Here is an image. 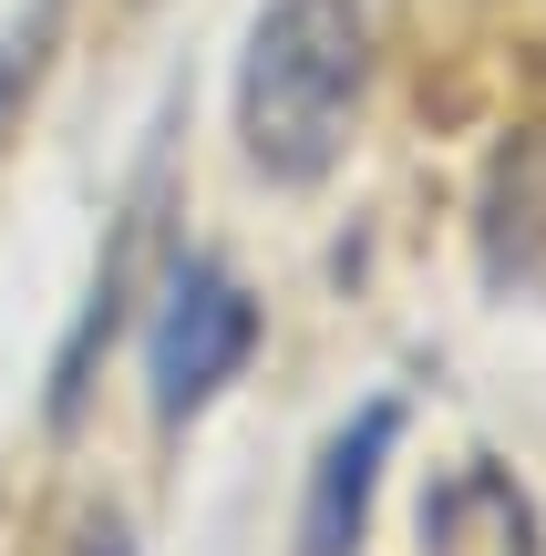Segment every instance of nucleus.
Returning <instances> with one entry per match:
<instances>
[{"mask_svg": "<svg viewBox=\"0 0 546 556\" xmlns=\"http://www.w3.org/2000/svg\"><path fill=\"white\" fill-rule=\"evenodd\" d=\"M258 351V299L227 258H176L155 299V330H144V402L155 422H186L227 392Z\"/></svg>", "mask_w": 546, "mask_h": 556, "instance_id": "obj_2", "label": "nucleus"}, {"mask_svg": "<svg viewBox=\"0 0 546 556\" xmlns=\"http://www.w3.org/2000/svg\"><path fill=\"white\" fill-rule=\"evenodd\" d=\"M423 556H546L536 505L516 495L506 464H454L423 495Z\"/></svg>", "mask_w": 546, "mask_h": 556, "instance_id": "obj_5", "label": "nucleus"}, {"mask_svg": "<svg viewBox=\"0 0 546 556\" xmlns=\"http://www.w3.org/2000/svg\"><path fill=\"white\" fill-rule=\"evenodd\" d=\"M52 31H62V0H31V11L11 21V41H0V135H11V114L31 103L41 62H52Z\"/></svg>", "mask_w": 546, "mask_h": 556, "instance_id": "obj_7", "label": "nucleus"}, {"mask_svg": "<svg viewBox=\"0 0 546 556\" xmlns=\"http://www.w3.org/2000/svg\"><path fill=\"white\" fill-rule=\"evenodd\" d=\"M371 83V11L361 0H268L238 62V144L268 186H320L351 144Z\"/></svg>", "mask_w": 546, "mask_h": 556, "instance_id": "obj_1", "label": "nucleus"}, {"mask_svg": "<svg viewBox=\"0 0 546 556\" xmlns=\"http://www.w3.org/2000/svg\"><path fill=\"white\" fill-rule=\"evenodd\" d=\"M155 206H165V165H144L135 206H124L114 248H103V268H93V299H82L73 340H62V361H52V422H73V413H82V381H93V351L114 340L124 299H135V278H144V248H155Z\"/></svg>", "mask_w": 546, "mask_h": 556, "instance_id": "obj_4", "label": "nucleus"}, {"mask_svg": "<svg viewBox=\"0 0 546 556\" xmlns=\"http://www.w3.org/2000/svg\"><path fill=\"white\" fill-rule=\"evenodd\" d=\"M474 248H485V278L516 299H546V124L506 144L485 165V217H474Z\"/></svg>", "mask_w": 546, "mask_h": 556, "instance_id": "obj_3", "label": "nucleus"}, {"mask_svg": "<svg viewBox=\"0 0 546 556\" xmlns=\"http://www.w3.org/2000/svg\"><path fill=\"white\" fill-rule=\"evenodd\" d=\"M392 433H403V413H392V402H361V422H351V433H330L320 475H309V505H300V556H351V546H361L371 475H382Z\"/></svg>", "mask_w": 546, "mask_h": 556, "instance_id": "obj_6", "label": "nucleus"}, {"mask_svg": "<svg viewBox=\"0 0 546 556\" xmlns=\"http://www.w3.org/2000/svg\"><path fill=\"white\" fill-rule=\"evenodd\" d=\"M135 11H144V0H135Z\"/></svg>", "mask_w": 546, "mask_h": 556, "instance_id": "obj_8", "label": "nucleus"}]
</instances>
